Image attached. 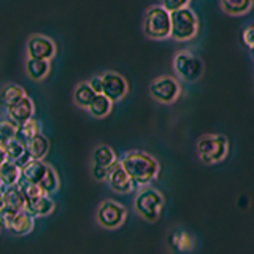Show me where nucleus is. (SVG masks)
<instances>
[{"label": "nucleus", "mask_w": 254, "mask_h": 254, "mask_svg": "<svg viewBox=\"0 0 254 254\" xmlns=\"http://www.w3.org/2000/svg\"><path fill=\"white\" fill-rule=\"evenodd\" d=\"M198 32V19L189 6L170 13V37L177 42H189Z\"/></svg>", "instance_id": "nucleus-5"}, {"label": "nucleus", "mask_w": 254, "mask_h": 254, "mask_svg": "<svg viewBox=\"0 0 254 254\" xmlns=\"http://www.w3.org/2000/svg\"><path fill=\"white\" fill-rule=\"evenodd\" d=\"M108 172H110V169H103V167H97V165H92L91 167L92 178L97 180V181H107Z\"/></svg>", "instance_id": "nucleus-32"}, {"label": "nucleus", "mask_w": 254, "mask_h": 254, "mask_svg": "<svg viewBox=\"0 0 254 254\" xmlns=\"http://www.w3.org/2000/svg\"><path fill=\"white\" fill-rule=\"evenodd\" d=\"M173 70L180 79L186 83H195L202 78L205 65L203 61L190 51H178L173 58Z\"/></svg>", "instance_id": "nucleus-6"}, {"label": "nucleus", "mask_w": 254, "mask_h": 254, "mask_svg": "<svg viewBox=\"0 0 254 254\" xmlns=\"http://www.w3.org/2000/svg\"><path fill=\"white\" fill-rule=\"evenodd\" d=\"M5 149H6V141L0 140V164H2L3 161H6V157H5Z\"/></svg>", "instance_id": "nucleus-35"}, {"label": "nucleus", "mask_w": 254, "mask_h": 254, "mask_svg": "<svg viewBox=\"0 0 254 254\" xmlns=\"http://www.w3.org/2000/svg\"><path fill=\"white\" fill-rule=\"evenodd\" d=\"M42 133V124H40L38 119L32 118L29 121H26L24 124L18 126V132H16V138H18L21 143H26L30 138L37 137V135Z\"/></svg>", "instance_id": "nucleus-26"}, {"label": "nucleus", "mask_w": 254, "mask_h": 254, "mask_svg": "<svg viewBox=\"0 0 254 254\" xmlns=\"http://www.w3.org/2000/svg\"><path fill=\"white\" fill-rule=\"evenodd\" d=\"M16 132H18V126L13 121H10L8 118L0 119V140L10 141L16 138Z\"/></svg>", "instance_id": "nucleus-29"}, {"label": "nucleus", "mask_w": 254, "mask_h": 254, "mask_svg": "<svg viewBox=\"0 0 254 254\" xmlns=\"http://www.w3.org/2000/svg\"><path fill=\"white\" fill-rule=\"evenodd\" d=\"M34 219L30 214H27L26 211H18L16 213V216L13 218L11 224H10V232L13 235H18V237H22V235H27L30 234L32 230H34Z\"/></svg>", "instance_id": "nucleus-18"}, {"label": "nucleus", "mask_w": 254, "mask_h": 254, "mask_svg": "<svg viewBox=\"0 0 254 254\" xmlns=\"http://www.w3.org/2000/svg\"><path fill=\"white\" fill-rule=\"evenodd\" d=\"M116 162H118L116 153L108 145H99L92 151V165L103 167V169H111Z\"/></svg>", "instance_id": "nucleus-19"}, {"label": "nucleus", "mask_w": 254, "mask_h": 254, "mask_svg": "<svg viewBox=\"0 0 254 254\" xmlns=\"http://www.w3.org/2000/svg\"><path fill=\"white\" fill-rule=\"evenodd\" d=\"M0 189H2V181H0Z\"/></svg>", "instance_id": "nucleus-38"}, {"label": "nucleus", "mask_w": 254, "mask_h": 254, "mask_svg": "<svg viewBox=\"0 0 254 254\" xmlns=\"http://www.w3.org/2000/svg\"><path fill=\"white\" fill-rule=\"evenodd\" d=\"M219 5L229 16H243L253 8V0H219Z\"/></svg>", "instance_id": "nucleus-23"}, {"label": "nucleus", "mask_w": 254, "mask_h": 254, "mask_svg": "<svg viewBox=\"0 0 254 254\" xmlns=\"http://www.w3.org/2000/svg\"><path fill=\"white\" fill-rule=\"evenodd\" d=\"M24 68H26V75L32 79V81H43L46 76L50 75V61H40V59H26L24 64Z\"/></svg>", "instance_id": "nucleus-17"}, {"label": "nucleus", "mask_w": 254, "mask_h": 254, "mask_svg": "<svg viewBox=\"0 0 254 254\" xmlns=\"http://www.w3.org/2000/svg\"><path fill=\"white\" fill-rule=\"evenodd\" d=\"M143 34L149 40H165L170 37V11L164 6H149L143 18Z\"/></svg>", "instance_id": "nucleus-3"}, {"label": "nucleus", "mask_w": 254, "mask_h": 254, "mask_svg": "<svg viewBox=\"0 0 254 254\" xmlns=\"http://www.w3.org/2000/svg\"><path fill=\"white\" fill-rule=\"evenodd\" d=\"M6 110V118L13 121L16 126H21L29 119L34 118L35 115V105L34 100H32L29 95H26L24 99H21L19 102H16L14 105L5 108Z\"/></svg>", "instance_id": "nucleus-12"}, {"label": "nucleus", "mask_w": 254, "mask_h": 254, "mask_svg": "<svg viewBox=\"0 0 254 254\" xmlns=\"http://www.w3.org/2000/svg\"><path fill=\"white\" fill-rule=\"evenodd\" d=\"M164 195L154 188H141L135 195L133 208L138 216L148 222H154L159 219L164 210Z\"/></svg>", "instance_id": "nucleus-4"}, {"label": "nucleus", "mask_w": 254, "mask_h": 254, "mask_svg": "<svg viewBox=\"0 0 254 254\" xmlns=\"http://www.w3.org/2000/svg\"><path fill=\"white\" fill-rule=\"evenodd\" d=\"M181 86L178 78L170 75H162L154 78L149 84V95L156 102L164 103V105H170L180 97Z\"/></svg>", "instance_id": "nucleus-7"}, {"label": "nucleus", "mask_w": 254, "mask_h": 254, "mask_svg": "<svg viewBox=\"0 0 254 254\" xmlns=\"http://www.w3.org/2000/svg\"><path fill=\"white\" fill-rule=\"evenodd\" d=\"M250 53H251V58H253V61H254V45L250 46Z\"/></svg>", "instance_id": "nucleus-37"}, {"label": "nucleus", "mask_w": 254, "mask_h": 254, "mask_svg": "<svg viewBox=\"0 0 254 254\" xmlns=\"http://www.w3.org/2000/svg\"><path fill=\"white\" fill-rule=\"evenodd\" d=\"M95 97V92L91 89V86L87 81H81L75 86L73 91V103L78 108H84L87 110L89 103L92 102V99Z\"/></svg>", "instance_id": "nucleus-25"}, {"label": "nucleus", "mask_w": 254, "mask_h": 254, "mask_svg": "<svg viewBox=\"0 0 254 254\" xmlns=\"http://www.w3.org/2000/svg\"><path fill=\"white\" fill-rule=\"evenodd\" d=\"M3 203L8 208H11L14 211H22L24 208V203H26V198H24L21 189L18 185H13V186H6L3 190Z\"/></svg>", "instance_id": "nucleus-22"}, {"label": "nucleus", "mask_w": 254, "mask_h": 254, "mask_svg": "<svg viewBox=\"0 0 254 254\" xmlns=\"http://www.w3.org/2000/svg\"><path fill=\"white\" fill-rule=\"evenodd\" d=\"M87 83H89L91 89H92L95 94H102V76H100V75H94Z\"/></svg>", "instance_id": "nucleus-34"}, {"label": "nucleus", "mask_w": 254, "mask_h": 254, "mask_svg": "<svg viewBox=\"0 0 254 254\" xmlns=\"http://www.w3.org/2000/svg\"><path fill=\"white\" fill-rule=\"evenodd\" d=\"M169 243L172 250L177 253H189L194 250V237L185 229H175L169 237Z\"/></svg>", "instance_id": "nucleus-15"}, {"label": "nucleus", "mask_w": 254, "mask_h": 254, "mask_svg": "<svg viewBox=\"0 0 254 254\" xmlns=\"http://www.w3.org/2000/svg\"><path fill=\"white\" fill-rule=\"evenodd\" d=\"M26 95H27L26 91H24L19 84L8 83L0 89V103H2L5 108H8L14 105L16 102H19L21 99H24Z\"/></svg>", "instance_id": "nucleus-21"}, {"label": "nucleus", "mask_w": 254, "mask_h": 254, "mask_svg": "<svg viewBox=\"0 0 254 254\" xmlns=\"http://www.w3.org/2000/svg\"><path fill=\"white\" fill-rule=\"evenodd\" d=\"M24 146H26V153L29 154L30 159H34V161H43L48 151H50V141H48L45 135L40 133L37 137L24 143Z\"/></svg>", "instance_id": "nucleus-16"}, {"label": "nucleus", "mask_w": 254, "mask_h": 254, "mask_svg": "<svg viewBox=\"0 0 254 254\" xmlns=\"http://www.w3.org/2000/svg\"><path fill=\"white\" fill-rule=\"evenodd\" d=\"M38 186L43 189V192H45L46 195H51V194H54L56 190H58V189L61 188V181H59V177H58V173H56V170L53 169L51 165L48 167V170H46L45 178L42 180V183H40Z\"/></svg>", "instance_id": "nucleus-27"}, {"label": "nucleus", "mask_w": 254, "mask_h": 254, "mask_svg": "<svg viewBox=\"0 0 254 254\" xmlns=\"http://www.w3.org/2000/svg\"><path fill=\"white\" fill-rule=\"evenodd\" d=\"M58 48H56L54 40L43 34H32L26 42V54L29 59H40V61H51Z\"/></svg>", "instance_id": "nucleus-9"}, {"label": "nucleus", "mask_w": 254, "mask_h": 254, "mask_svg": "<svg viewBox=\"0 0 254 254\" xmlns=\"http://www.w3.org/2000/svg\"><path fill=\"white\" fill-rule=\"evenodd\" d=\"M119 162L135 188L149 185L159 175V162L145 151H129Z\"/></svg>", "instance_id": "nucleus-1"}, {"label": "nucleus", "mask_w": 254, "mask_h": 254, "mask_svg": "<svg viewBox=\"0 0 254 254\" xmlns=\"http://www.w3.org/2000/svg\"><path fill=\"white\" fill-rule=\"evenodd\" d=\"M243 42L246 46H253L254 45V22L248 24L246 29L243 30Z\"/></svg>", "instance_id": "nucleus-33"}, {"label": "nucleus", "mask_w": 254, "mask_h": 254, "mask_svg": "<svg viewBox=\"0 0 254 254\" xmlns=\"http://www.w3.org/2000/svg\"><path fill=\"white\" fill-rule=\"evenodd\" d=\"M190 0H161V6H164L167 11H177L181 8H186Z\"/></svg>", "instance_id": "nucleus-31"}, {"label": "nucleus", "mask_w": 254, "mask_h": 254, "mask_svg": "<svg viewBox=\"0 0 254 254\" xmlns=\"http://www.w3.org/2000/svg\"><path fill=\"white\" fill-rule=\"evenodd\" d=\"M48 167H50V165H48L46 162H43V161H34V159H30L26 165L21 167L19 181L21 183H29V185H40L42 180L45 178Z\"/></svg>", "instance_id": "nucleus-13"}, {"label": "nucleus", "mask_w": 254, "mask_h": 254, "mask_svg": "<svg viewBox=\"0 0 254 254\" xmlns=\"http://www.w3.org/2000/svg\"><path fill=\"white\" fill-rule=\"evenodd\" d=\"M16 213L18 211L8 208V206H3V208L0 210V227H3L6 230L10 229V224H11L13 218L16 216Z\"/></svg>", "instance_id": "nucleus-30"}, {"label": "nucleus", "mask_w": 254, "mask_h": 254, "mask_svg": "<svg viewBox=\"0 0 254 254\" xmlns=\"http://www.w3.org/2000/svg\"><path fill=\"white\" fill-rule=\"evenodd\" d=\"M24 154H26V146H24V143H21L18 138H13L10 141H6V149H5L6 161L16 162Z\"/></svg>", "instance_id": "nucleus-28"}, {"label": "nucleus", "mask_w": 254, "mask_h": 254, "mask_svg": "<svg viewBox=\"0 0 254 254\" xmlns=\"http://www.w3.org/2000/svg\"><path fill=\"white\" fill-rule=\"evenodd\" d=\"M127 216L126 206L113 200H105L97 208V224L103 229H118L124 224Z\"/></svg>", "instance_id": "nucleus-8"}, {"label": "nucleus", "mask_w": 254, "mask_h": 254, "mask_svg": "<svg viewBox=\"0 0 254 254\" xmlns=\"http://www.w3.org/2000/svg\"><path fill=\"white\" fill-rule=\"evenodd\" d=\"M5 206V203H3V194H2V189H0V210H2Z\"/></svg>", "instance_id": "nucleus-36"}, {"label": "nucleus", "mask_w": 254, "mask_h": 254, "mask_svg": "<svg viewBox=\"0 0 254 254\" xmlns=\"http://www.w3.org/2000/svg\"><path fill=\"white\" fill-rule=\"evenodd\" d=\"M21 177V169L16 165L13 161H3L0 164V181H2V186H13L18 185Z\"/></svg>", "instance_id": "nucleus-24"}, {"label": "nucleus", "mask_w": 254, "mask_h": 254, "mask_svg": "<svg viewBox=\"0 0 254 254\" xmlns=\"http://www.w3.org/2000/svg\"><path fill=\"white\" fill-rule=\"evenodd\" d=\"M195 149L203 164H218L229 154V140L221 133H206L197 140Z\"/></svg>", "instance_id": "nucleus-2"}, {"label": "nucleus", "mask_w": 254, "mask_h": 254, "mask_svg": "<svg viewBox=\"0 0 254 254\" xmlns=\"http://www.w3.org/2000/svg\"><path fill=\"white\" fill-rule=\"evenodd\" d=\"M107 183H108L110 189L115 190V192H118V194H129L135 189L130 177L126 173V170L123 169V165L119 161L110 169L108 177H107Z\"/></svg>", "instance_id": "nucleus-11"}, {"label": "nucleus", "mask_w": 254, "mask_h": 254, "mask_svg": "<svg viewBox=\"0 0 254 254\" xmlns=\"http://www.w3.org/2000/svg\"><path fill=\"white\" fill-rule=\"evenodd\" d=\"M111 110H113V102H111L108 97H105L103 94H95V97L89 103V107H87L89 115L97 119L107 118L111 113Z\"/></svg>", "instance_id": "nucleus-20"}, {"label": "nucleus", "mask_w": 254, "mask_h": 254, "mask_svg": "<svg viewBox=\"0 0 254 254\" xmlns=\"http://www.w3.org/2000/svg\"><path fill=\"white\" fill-rule=\"evenodd\" d=\"M56 208V203L50 195H42L37 198H32V200H26L24 203L22 211H26L30 214L32 218H43L51 214Z\"/></svg>", "instance_id": "nucleus-14"}, {"label": "nucleus", "mask_w": 254, "mask_h": 254, "mask_svg": "<svg viewBox=\"0 0 254 254\" xmlns=\"http://www.w3.org/2000/svg\"><path fill=\"white\" fill-rule=\"evenodd\" d=\"M102 76V94L108 97L111 102H118L124 99L127 92H129V84H127V79L119 75L118 71H103L100 75Z\"/></svg>", "instance_id": "nucleus-10"}]
</instances>
